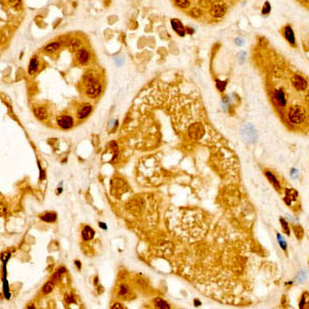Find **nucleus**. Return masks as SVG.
Returning a JSON list of instances; mask_svg holds the SVG:
<instances>
[{"mask_svg": "<svg viewBox=\"0 0 309 309\" xmlns=\"http://www.w3.org/2000/svg\"><path fill=\"white\" fill-rule=\"evenodd\" d=\"M279 220H280V224H281V226H282V229H283V231L286 232V234L290 235V227H288V223L286 222L283 217H280Z\"/></svg>", "mask_w": 309, "mask_h": 309, "instance_id": "obj_26", "label": "nucleus"}, {"mask_svg": "<svg viewBox=\"0 0 309 309\" xmlns=\"http://www.w3.org/2000/svg\"><path fill=\"white\" fill-rule=\"evenodd\" d=\"M277 239H278V243H279L280 247H281L283 250H286V242L284 241V239L282 238V236L279 235V234H277Z\"/></svg>", "mask_w": 309, "mask_h": 309, "instance_id": "obj_29", "label": "nucleus"}, {"mask_svg": "<svg viewBox=\"0 0 309 309\" xmlns=\"http://www.w3.org/2000/svg\"><path fill=\"white\" fill-rule=\"evenodd\" d=\"M93 106L91 104H83V106H81L77 110V118L79 120H83L87 116H89V114L92 112Z\"/></svg>", "mask_w": 309, "mask_h": 309, "instance_id": "obj_7", "label": "nucleus"}, {"mask_svg": "<svg viewBox=\"0 0 309 309\" xmlns=\"http://www.w3.org/2000/svg\"><path fill=\"white\" fill-rule=\"evenodd\" d=\"M65 301H66V303L71 304V303H75L76 300H75V297L71 295V296H66V297H65Z\"/></svg>", "mask_w": 309, "mask_h": 309, "instance_id": "obj_33", "label": "nucleus"}, {"mask_svg": "<svg viewBox=\"0 0 309 309\" xmlns=\"http://www.w3.org/2000/svg\"><path fill=\"white\" fill-rule=\"evenodd\" d=\"M112 308H124V306H122V304H120V303H116V304H113Z\"/></svg>", "mask_w": 309, "mask_h": 309, "instance_id": "obj_39", "label": "nucleus"}, {"mask_svg": "<svg viewBox=\"0 0 309 309\" xmlns=\"http://www.w3.org/2000/svg\"><path fill=\"white\" fill-rule=\"evenodd\" d=\"M7 212V208H6L5 205L0 204V216H4Z\"/></svg>", "mask_w": 309, "mask_h": 309, "instance_id": "obj_34", "label": "nucleus"}, {"mask_svg": "<svg viewBox=\"0 0 309 309\" xmlns=\"http://www.w3.org/2000/svg\"><path fill=\"white\" fill-rule=\"evenodd\" d=\"M270 10H271V5H270V3H269L268 1L265 2L264 6H263V10H262V14H263V15H268L269 12H270Z\"/></svg>", "mask_w": 309, "mask_h": 309, "instance_id": "obj_30", "label": "nucleus"}, {"mask_svg": "<svg viewBox=\"0 0 309 309\" xmlns=\"http://www.w3.org/2000/svg\"><path fill=\"white\" fill-rule=\"evenodd\" d=\"M236 43H237V45H243V40H242L241 38H237V39H236Z\"/></svg>", "mask_w": 309, "mask_h": 309, "instance_id": "obj_40", "label": "nucleus"}, {"mask_svg": "<svg viewBox=\"0 0 309 309\" xmlns=\"http://www.w3.org/2000/svg\"><path fill=\"white\" fill-rule=\"evenodd\" d=\"M195 304H196L195 306H200V305H201V302H200V301H197V300H195Z\"/></svg>", "mask_w": 309, "mask_h": 309, "instance_id": "obj_43", "label": "nucleus"}, {"mask_svg": "<svg viewBox=\"0 0 309 309\" xmlns=\"http://www.w3.org/2000/svg\"><path fill=\"white\" fill-rule=\"evenodd\" d=\"M174 3L180 8H187L190 6V0H174Z\"/></svg>", "mask_w": 309, "mask_h": 309, "instance_id": "obj_24", "label": "nucleus"}, {"mask_svg": "<svg viewBox=\"0 0 309 309\" xmlns=\"http://www.w3.org/2000/svg\"><path fill=\"white\" fill-rule=\"evenodd\" d=\"M191 15L195 18H198L201 15V12H200V10H198V8H193V10H191Z\"/></svg>", "mask_w": 309, "mask_h": 309, "instance_id": "obj_35", "label": "nucleus"}, {"mask_svg": "<svg viewBox=\"0 0 309 309\" xmlns=\"http://www.w3.org/2000/svg\"><path fill=\"white\" fill-rule=\"evenodd\" d=\"M286 197L288 198V199H290L291 201H294L297 199L298 197V193L296 190L294 189H288L286 191Z\"/></svg>", "mask_w": 309, "mask_h": 309, "instance_id": "obj_22", "label": "nucleus"}, {"mask_svg": "<svg viewBox=\"0 0 309 309\" xmlns=\"http://www.w3.org/2000/svg\"><path fill=\"white\" fill-rule=\"evenodd\" d=\"M40 218L46 223H55L57 220V213L56 212H45L42 215H40Z\"/></svg>", "mask_w": 309, "mask_h": 309, "instance_id": "obj_17", "label": "nucleus"}, {"mask_svg": "<svg viewBox=\"0 0 309 309\" xmlns=\"http://www.w3.org/2000/svg\"><path fill=\"white\" fill-rule=\"evenodd\" d=\"M95 236V231L92 227L90 226H86L85 228L83 229L81 231V238H83L85 241H90L94 238Z\"/></svg>", "mask_w": 309, "mask_h": 309, "instance_id": "obj_12", "label": "nucleus"}, {"mask_svg": "<svg viewBox=\"0 0 309 309\" xmlns=\"http://www.w3.org/2000/svg\"><path fill=\"white\" fill-rule=\"evenodd\" d=\"M38 165H39V163H38ZM39 172H40V175H39V178H40L41 180L45 179V171H43V170L41 169L40 165H39Z\"/></svg>", "mask_w": 309, "mask_h": 309, "instance_id": "obj_37", "label": "nucleus"}, {"mask_svg": "<svg viewBox=\"0 0 309 309\" xmlns=\"http://www.w3.org/2000/svg\"><path fill=\"white\" fill-rule=\"evenodd\" d=\"M171 25H172V29L175 31L179 36H185V29L182 25V23L177 19H173L171 21Z\"/></svg>", "mask_w": 309, "mask_h": 309, "instance_id": "obj_8", "label": "nucleus"}, {"mask_svg": "<svg viewBox=\"0 0 309 309\" xmlns=\"http://www.w3.org/2000/svg\"><path fill=\"white\" fill-rule=\"evenodd\" d=\"M68 46H69L72 51H77L81 48V41L79 40V39H71V40L68 42Z\"/></svg>", "mask_w": 309, "mask_h": 309, "instance_id": "obj_21", "label": "nucleus"}, {"mask_svg": "<svg viewBox=\"0 0 309 309\" xmlns=\"http://www.w3.org/2000/svg\"><path fill=\"white\" fill-rule=\"evenodd\" d=\"M33 112H34L35 116L40 121H43L48 118V110L45 106H34Z\"/></svg>", "mask_w": 309, "mask_h": 309, "instance_id": "obj_10", "label": "nucleus"}, {"mask_svg": "<svg viewBox=\"0 0 309 309\" xmlns=\"http://www.w3.org/2000/svg\"><path fill=\"white\" fill-rule=\"evenodd\" d=\"M226 86H227V81H218V79H216V88H217V89L220 90V92L225 91V89H226Z\"/></svg>", "mask_w": 309, "mask_h": 309, "instance_id": "obj_27", "label": "nucleus"}, {"mask_svg": "<svg viewBox=\"0 0 309 309\" xmlns=\"http://www.w3.org/2000/svg\"><path fill=\"white\" fill-rule=\"evenodd\" d=\"M128 293H129V288H128L126 284H122V286H120V288H119V296L124 298L128 295Z\"/></svg>", "mask_w": 309, "mask_h": 309, "instance_id": "obj_25", "label": "nucleus"}, {"mask_svg": "<svg viewBox=\"0 0 309 309\" xmlns=\"http://www.w3.org/2000/svg\"><path fill=\"white\" fill-rule=\"evenodd\" d=\"M265 174H266L267 178H268L269 180H270V182L275 187V189L277 190V191H280V189H281V187H280V184L279 182H278V179L276 177H275V175L272 173V172L270 171H265Z\"/></svg>", "mask_w": 309, "mask_h": 309, "instance_id": "obj_16", "label": "nucleus"}, {"mask_svg": "<svg viewBox=\"0 0 309 309\" xmlns=\"http://www.w3.org/2000/svg\"><path fill=\"white\" fill-rule=\"evenodd\" d=\"M55 284H56V283H55V282H53L52 280H48V282H45V286H43L42 293L45 294V295L52 293L53 290H54V288H55Z\"/></svg>", "mask_w": 309, "mask_h": 309, "instance_id": "obj_20", "label": "nucleus"}, {"mask_svg": "<svg viewBox=\"0 0 309 309\" xmlns=\"http://www.w3.org/2000/svg\"><path fill=\"white\" fill-rule=\"evenodd\" d=\"M295 234L298 238L301 239V238L303 237V234H304L303 229H302L301 227H295Z\"/></svg>", "mask_w": 309, "mask_h": 309, "instance_id": "obj_31", "label": "nucleus"}, {"mask_svg": "<svg viewBox=\"0 0 309 309\" xmlns=\"http://www.w3.org/2000/svg\"><path fill=\"white\" fill-rule=\"evenodd\" d=\"M3 293L5 296L6 299H10V284L7 282L6 276H3Z\"/></svg>", "mask_w": 309, "mask_h": 309, "instance_id": "obj_23", "label": "nucleus"}, {"mask_svg": "<svg viewBox=\"0 0 309 309\" xmlns=\"http://www.w3.org/2000/svg\"><path fill=\"white\" fill-rule=\"evenodd\" d=\"M10 251H5V253H2L1 256H0V260L3 262V264H6L7 261L10 260Z\"/></svg>", "mask_w": 309, "mask_h": 309, "instance_id": "obj_28", "label": "nucleus"}, {"mask_svg": "<svg viewBox=\"0 0 309 309\" xmlns=\"http://www.w3.org/2000/svg\"><path fill=\"white\" fill-rule=\"evenodd\" d=\"M38 66H39V61L38 59H37V57H33L30 60L29 67H28V72H29L30 75H33V74L36 73V71L38 70Z\"/></svg>", "mask_w": 309, "mask_h": 309, "instance_id": "obj_13", "label": "nucleus"}, {"mask_svg": "<svg viewBox=\"0 0 309 309\" xmlns=\"http://www.w3.org/2000/svg\"><path fill=\"white\" fill-rule=\"evenodd\" d=\"M75 265H76L77 269H78V270H81V262H79V261H75Z\"/></svg>", "mask_w": 309, "mask_h": 309, "instance_id": "obj_41", "label": "nucleus"}, {"mask_svg": "<svg viewBox=\"0 0 309 309\" xmlns=\"http://www.w3.org/2000/svg\"><path fill=\"white\" fill-rule=\"evenodd\" d=\"M274 98L276 100V102L278 103V105L281 107H284L286 105V97L284 92L282 91L281 89L280 90H276L274 92Z\"/></svg>", "mask_w": 309, "mask_h": 309, "instance_id": "obj_9", "label": "nucleus"}, {"mask_svg": "<svg viewBox=\"0 0 309 309\" xmlns=\"http://www.w3.org/2000/svg\"><path fill=\"white\" fill-rule=\"evenodd\" d=\"M65 272H67V270H66L65 267H60V268L57 269V271L54 273V275H53L52 278H51V280H52L53 282H55V283H56V282L58 281L59 279H60L61 276H62V275H63Z\"/></svg>", "mask_w": 309, "mask_h": 309, "instance_id": "obj_18", "label": "nucleus"}, {"mask_svg": "<svg viewBox=\"0 0 309 309\" xmlns=\"http://www.w3.org/2000/svg\"><path fill=\"white\" fill-rule=\"evenodd\" d=\"M242 134L244 135L245 139H247L248 141H251V142H253V141L257 139V133H256V131L253 130V128L251 127V126H248V127L246 126V127L244 128Z\"/></svg>", "mask_w": 309, "mask_h": 309, "instance_id": "obj_11", "label": "nucleus"}, {"mask_svg": "<svg viewBox=\"0 0 309 309\" xmlns=\"http://www.w3.org/2000/svg\"><path fill=\"white\" fill-rule=\"evenodd\" d=\"M8 2H10V5H12L15 8H20L21 3H22V0H8Z\"/></svg>", "mask_w": 309, "mask_h": 309, "instance_id": "obj_32", "label": "nucleus"}, {"mask_svg": "<svg viewBox=\"0 0 309 309\" xmlns=\"http://www.w3.org/2000/svg\"><path fill=\"white\" fill-rule=\"evenodd\" d=\"M62 190H63L62 187H59V189H57V192H56V193H57V194H61V193H62Z\"/></svg>", "mask_w": 309, "mask_h": 309, "instance_id": "obj_42", "label": "nucleus"}, {"mask_svg": "<svg viewBox=\"0 0 309 309\" xmlns=\"http://www.w3.org/2000/svg\"><path fill=\"white\" fill-rule=\"evenodd\" d=\"M284 37L292 45H295V34H294V31L290 26H286L284 28Z\"/></svg>", "mask_w": 309, "mask_h": 309, "instance_id": "obj_15", "label": "nucleus"}, {"mask_svg": "<svg viewBox=\"0 0 309 309\" xmlns=\"http://www.w3.org/2000/svg\"><path fill=\"white\" fill-rule=\"evenodd\" d=\"M76 60L78 62V64H81V65H86V64H88V62L90 61L89 51L85 48H81L79 50H77Z\"/></svg>", "mask_w": 309, "mask_h": 309, "instance_id": "obj_5", "label": "nucleus"}, {"mask_svg": "<svg viewBox=\"0 0 309 309\" xmlns=\"http://www.w3.org/2000/svg\"><path fill=\"white\" fill-rule=\"evenodd\" d=\"M99 227H100L101 229H103V230H107V226L104 224V223H99Z\"/></svg>", "mask_w": 309, "mask_h": 309, "instance_id": "obj_38", "label": "nucleus"}, {"mask_svg": "<svg viewBox=\"0 0 309 309\" xmlns=\"http://www.w3.org/2000/svg\"><path fill=\"white\" fill-rule=\"evenodd\" d=\"M227 7L223 3H215L210 8V15L215 18H222L226 14Z\"/></svg>", "mask_w": 309, "mask_h": 309, "instance_id": "obj_6", "label": "nucleus"}, {"mask_svg": "<svg viewBox=\"0 0 309 309\" xmlns=\"http://www.w3.org/2000/svg\"><path fill=\"white\" fill-rule=\"evenodd\" d=\"M86 85H87L86 94H87V96L90 97V98H97V97L100 95L101 91H102L101 83H99L98 81H96L94 77H93L92 79H90V81H86Z\"/></svg>", "mask_w": 309, "mask_h": 309, "instance_id": "obj_1", "label": "nucleus"}, {"mask_svg": "<svg viewBox=\"0 0 309 309\" xmlns=\"http://www.w3.org/2000/svg\"><path fill=\"white\" fill-rule=\"evenodd\" d=\"M292 83L295 87V89L298 91H305L306 88H307V81H305V78L298 75V74H295L292 77Z\"/></svg>", "mask_w": 309, "mask_h": 309, "instance_id": "obj_4", "label": "nucleus"}, {"mask_svg": "<svg viewBox=\"0 0 309 309\" xmlns=\"http://www.w3.org/2000/svg\"><path fill=\"white\" fill-rule=\"evenodd\" d=\"M57 124H58V126L61 129H64V130L70 129V128L73 126V119L70 116H65V114H63V116H60L57 119Z\"/></svg>", "mask_w": 309, "mask_h": 309, "instance_id": "obj_3", "label": "nucleus"}, {"mask_svg": "<svg viewBox=\"0 0 309 309\" xmlns=\"http://www.w3.org/2000/svg\"><path fill=\"white\" fill-rule=\"evenodd\" d=\"M288 118L290 121L294 124H300L304 122L306 118V112L301 106H293L291 107L290 112H288Z\"/></svg>", "mask_w": 309, "mask_h": 309, "instance_id": "obj_2", "label": "nucleus"}, {"mask_svg": "<svg viewBox=\"0 0 309 309\" xmlns=\"http://www.w3.org/2000/svg\"><path fill=\"white\" fill-rule=\"evenodd\" d=\"M307 300V293H305L302 297V300L300 302V308H303L304 307V304H305V301Z\"/></svg>", "mask_w": 309, "mask_h": 309, "instance_id": "obj_36", "label": "nucleus"}, {"mask_svg": "<svg viewBox=\"0 0 309 309\" xmlns=\"http://www.w3.org/2000/svg\"><path fill=\"white\" fill-rule=\"evenodd\" d=\"M60 46H61L60 41H54V42H51L48 43V45H45L43 51H45V53H46V54H53V53L57 52V51L60 48Z\"/></svg>", "mask_w": 309, "mask_h": 309, "instance_id": "obj_14", "label": "nucleus"}, {"mask_svg": "<svg viewBox=\"0 0 309 309\" xmlns=\"http://www.w3.org/2000/svg\"><path fill=\"white\" fill-rule=\"evenodd\" d=\"M154 306L157 308H161V309H170V305L167 303L165 300L161 299V298H157V299L154 300Z\"/></svg>", "mask_w": 309, "mask_h": 309, "instance_id": "obj_19", "label": "nucleus"}]
</instances>
